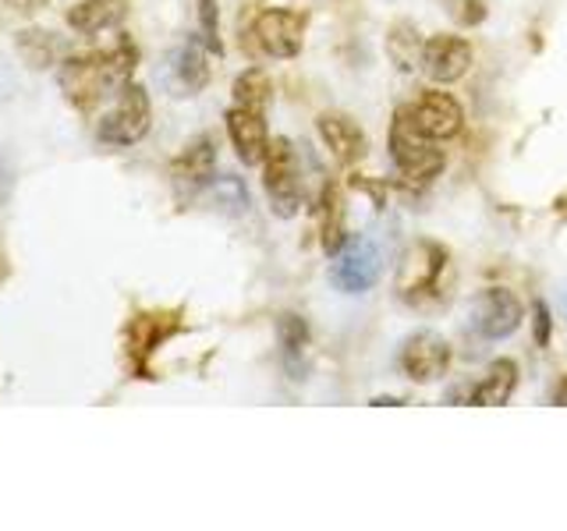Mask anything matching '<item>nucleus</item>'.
<instances>
[{"mask_svg":"<svg viewBox=\"0 0 567 531\" xmlns=\"http://www.w3.org/2000/svg\"><path fill=\"white\" fill-rule=\"evenodd\" d=\"M135 71V46L117 35L114 43L96 46L89 53H75V58H64L58 64V82L64 88L68 103L75 111L89 114L106 96H117L124 85L132 82Z\"/></svg>","mask_w":567,"mask_h":531,"instance_id":"1","label":"nucleus"},{"mask_svg":"<svg viewBox=\"0 0 567 531\" xmlns=\"http://www.w3.org/2000/svg\"><path fill=\"white\" fill-rule=\"evenodd\" d=\"M390 159H394V167L415 185L433 181V177L443 174V164H447V156L436 146V138L419 128L408 106L398 111L394 124H390Z\"/></svg>","mask_w":567,"mask_h":531,"instance_id":"2","label":"nucleus"},{"mask_svg":"<svg viewBox=\"0 0 567 531\" xmlns=\"http://www.w3.org/2000/svg\"><path fill=\"white\" fill-rule=\"evenodd\" d=\"M150 124H153L150 93L142 85L128 82L114 96V106L106 111V117L100 121L96 138L103 146H135V142L150 135Z\"/></svg>","mask_w":567,"mask_h":531,"instance_id":"3","label":"nucleus"},{"mask_svg":"<svg viewBox=\"0 0 567 531\" xmlns=\"http://www.w3.org/2000/svg\"><path fill=\"white\" fill-rule=\"evenodd\" d=\"M262 188L277 217H295L301 206V170L288 138H274L262 156Z\"/></svg>","mask_w":567,"mask_h":531,"instance_id":"4","label":"nucleus"},{"mask_svg":"<svg viewBox=\"0 0 567 531\" xmlns=\"http://www.w3.org/2000/svg\"><path fill=\"white\" fill-rule=\"evenodd\" d=\"M333 283L348 294H365L380 277V252L369 238L354 235L333 252Z\"/></svg>","mask_w":567,"mask_h":531,"instance_id":"5","label":"nucleus"},{"mask_svg":"<svg viewBox=\"0 0 567 531\" xmlns=\"http://www.w3.org/2000/svg\"><path fill=\"white\" fill-rule=\"evenodd\" d=\"M522 323V301L507 288H486L472 298V326L486 341H501L511 336Z\"/></svg>","mask_w":567,"mask_h":531,"instance_id":"6","label":"nucleus"},{"mask_svg":"<svg viewBox=\"0 0 567 531\" xmlns=\"http://www.w3.org/2000/svg\"><path fill=\"white\" fill-rule=\"evenodd\" d=\"M252 35L266 58L288 61L301 50V40H306V18L295 11H284V8H270L256 18Z\"/></svg>","mask_w":567,"mask_h":531,"instance_id":"7","label":"nucleus"},{"mask_svg":"<svg viewBox=\"0 0 567 531\" xmlns=\"http://www.w3.org/2000/svg\"><path fill=\"white\" fill-rule=\"evenodd\" d=\"M451 365V344L433 330H419L401 344V368L412 383H436Z\"/></svg>","mask_w":567,"mask_h":531,"instance_id":"8","label":"nucleus"},{"mask_svg":"<svg viewBox=\"0 0 567 531\" xmlns=\"http://www.w3.org/2000/svg\"><path fill=\"white\" fill-rule=\"evenodd\" d=\"M472 58V43L451 32H440L422 46V67L433 82H457L461 75H468Z\"/></svg>","mask_w":567,"mask_h":531,"instance_id":"9","label":"nucleus"},{"mask_svg":"<svg viewBox=\"0 0 567 531\" xmlns=\"http://www.w3.org/2000/svg\"><path fill=\"white\" fill-rule=\"evenodd\" d=\"M443 270V248L430 241H415L401 259L398 270V291L401 298H419L436 288V277Z\"/></svg>","mask_w":567,"mask_h":531,"instance_id":"10","label":"nucleus"},{"mask_svg":"<svg viewBox=\"0 0 567 531\" xmlns=\"http://www.w3.org/2000/svg\"><path fill=\"white\" fill-rule=\"evenodd\" d=\"M227 135H230V146H235L241 164H248V167L262 164L266 149H270V135H266L262 111H256V106L235 103L227 111Z\"/></svg>","mask_w":567,"mask_h":531,"instance_id":"11","label":"nucleus"},{"mask_svg":"<svg viewBox=\"0 0 567 531\" xmlns=\"http://www.w3.org/2000/svg\"><path fill=\"white\" fill-rule=\"evenodd\" d=\"M408 111H412L419 128L425 135H433L436 142L440 138H454L461 132V124H465V111H461V103L451 93H436V88L422 93L412 106H408Z\"/></svg>","mask_w":567,"mask_h":531,"instance_id":"12","label":"nucleus"},{"mask_svg":"<svg viewBox=\"0 0 567 531\" xmlns=\"http://www.w3.org/2000/svg\"><path fill=\"white\" fill-rule=\"evenodd\" d=\"M319 138L327 142V149L333 153V159H337V164H344V167L359 164V159L365 156V135L351 117H341V114L319 117Z\"/></svg>","mask_w":567,"mask_h":531,"instance_id":"13","label":"nucleus"},{"mask_svg":"<svg viewBox=\"0 0 567 531\" xmlns=\"http://www.w3.org/2000/svg\"><path fill=\"white\" fill-rule=\"evenodd\" d=\"M121 18H124L121 0H79V4L68 11V25L79 35H100L121 25Z\"/></svg>","mask_w":567,"mask_h":531,"instance_id":"14","label":"nucleus"},{"mask_svg":"<svg viewBox=\"0 0 567 531\" xmlns=\"http://www.w3.org/2000/svg\"><path fill=\"white\" fill-rule=\"evenodd\" d=\"M514 386H518V365H514L511 358H496V362L486 368V376L475 383V389H472V404H475V407H501V404L511 400Z\"/></svg>","mask_w":567,"mask_h":531,"instance_id":"15","label":"nucleus"},{"mask_svg":"<svg viewBox=\"0 0 567 531\" xmlns=\"http://www.w3.org/2000/svg\"><path fill=\"white\" fill-rule=\"evenodd\" d=\"M174 75H177V85L185 88V96L199 93V88L209 82V58H206V40H203V35H192V40L182 50H177Z\"/></svg>","mask_w":567,"mask_h":531,"instance_id":"16","label":"nucleus"},{"mask_svg":"<svg viewBox=\"0 0 567 531\" xmlns=\"http://www.w3.org/2000/svg\"><path fill=\"white\" fill-rule=\"evenodd\" d=\"M213 142L209 138H195L192 146L174 159V174L188 185H206L213 177Z\"/></svg>","mask_w":567,"mask_h":531,"instance_id":"17","label":"nucleus"},{"mask_svg":"<svg viewBox=\"0 0 567 531\" xmlns=\"http://www.w3.org/2000/svg\"><path fill=\"white\" fill-rule=\"evenodd\" d=\"M280 344H284V362H288V372L301 379V372H306V362H301V354H306V344H309V333H306V323H301L298 315H284L280 323Z\"/></svg>","mask_w":567,"mask_h":531,"instance_id":"18","label":"nucleus"},{"mask_svg":"<svg viewBox=\"0 0 567 531\" xmlns=\"http://www.w3.org/2000/svg\"><path fill=\"white\" fill-rule=\"evenodd\" d=\"M18 53L32 64V67H50V64H61L58 61V43H53L50 32H18Z\"/></svg>","mask_w":567,"mask_h":531,"instance_id":"19","label":"nucleus"},{"mask_svg":"<svg viewBox=\"0 0 567 531\" xmlns=\"http://www.w3.org/2000/svg\"><path fill=\"white\" fill-rule=\"evenodd\" d=\"M390 58H394V64L401 71H412L415 64H422V40H419V32L412 25H394V32H390Z\"/></svg>","mask_w":567,"mask_h":531,"instance_id":"20","label":"nucleus"},{"mask_svg":"<svg viewBox=\"0 0 567 531\" xmlns=\"http://www.w3.org/2000/svg\"><path fill=\"white\" fill-rule=\"evenodd\" d=\"M266 100H270V79L262 75V67H248L245 75H238V82H235V103L266 111Z\"/></svg>","mask_w":567,"mask_h":531,"instance_id":"21","label":"nucleus"},{"mask_svg":"<svg viewBox=\"0 0 567 531\" xmlns=\"http://www.w3.org/2000/svg\"><path fill=\"white\" fill-rule=\"evenodd\" d=\"M319 209L327 212V217H323V248L333 256L337 248L348 241V230H344V220H341V202H337V188H327L323 206H319Z\"/></svg>","mask_w":567,"mask_h":531,"instance_id":"22","label":"nucleus"},{"mask_svg":"<svg viewBox=\"0 0 567 531\" xmlns=\"http://www.w3.org/2000/svg\"><path fill=\"white\" fill-rule=\"evenodd\" d=\"M199 22H203V40L213 53H220V25H217V4L213 0H199Z\"/></svg>","mask_w":567,"mask_h":531,"instance_id":"23","label":"nucleus"},{"mask_svg":"<svg viewBox=\"0 0 567 531\" xmlns=\"http://www.w3.org/2000/svg\"><path fill=\"white\" fill-rule=\"evenodd\" d=\"M536 341L546 344L549 341V312L543 301H536Z\"/></svg>","mask_w":567,"mask_h":531,"instance_id":"24","label":"nucleus"}]
</instances>
